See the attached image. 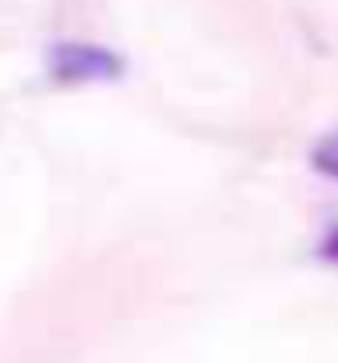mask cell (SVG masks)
Instances as JSON below:
<instances>
[{
	"label": "cell",
	"instance_id": "1",
	"mask_svg": "<svg viewBox=\"0 0 338 363\" xmlns=\"http://www.w3.org/2000/svg\"><path fill=\"white\" fill-rule=\"evenodd\" d=\"M56 68L64 76H116L120 72V60L104 48H92V44H64L60 52H56Z\"/></svg>",
	"mask_w": 338,
	"mask_h": 363
},
{
	"label": "cell",
	"instance_id": "2",
	"mask_svg": "<svg viewBox=\"0 0 338 363\" xmlns=\"http://www.w3.org/2000/svg\"><path fill=\"white\" fill-rule=\"evenodd\" d=\"M315 168L322 172V176H330V180H338V132L327 136L315 148Z\"/></svg>",
	"mask_w": 338,
	"mask_h": 363
},
{
	"label": "cell",
	"instance_id": "3",
	"mask_svg": "<svg viewBox=\"0 0 338 363\" xmlns=\"http://www.w3.org/2000/svg\"><path fill=\"white\" fill-rule=\"evenodd\" d=\"M318 256L327 259V264H338V224L322 235V244H318Z\"/></svg>",
	"mask_w": 338,
	"mask_h": 363
}]
</instances>
